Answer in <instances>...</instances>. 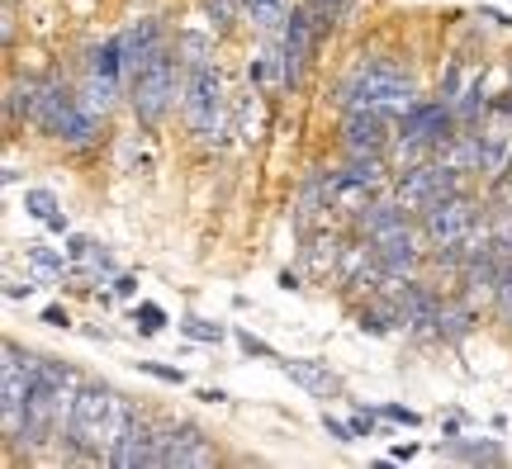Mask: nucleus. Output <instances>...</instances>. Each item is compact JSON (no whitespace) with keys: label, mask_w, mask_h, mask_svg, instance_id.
I'll list each match as a JSON object with an SVG mask.
<instances>
[{"label":"nucleus","mask_w":512,"mask_h":469,"mask_svg":"<svg viewBox=\"0 0 512 469\" xmlns=\"http://www.w3.org/2000/svg\"><path fill=\"white\" fill-rule=\"evenodd\" d=\"M337 105L342 109H384V114L403 119L408 109L418 105V86H413V76L403 72L399 57H370V62H361V67L342 81Z\"/></svg>","instance_id":"obj_1"},{"label":"nucleus","mask_w":512,"mask_h":469,"mask_svg":"<svg viewBox=\"0 0 512 469\" xmlns=\"http://www.w3.org/2000/svg\"><path fill=\"white\" fill-rule=\"evenodd\" d=\"M181 81H185V67H181V53H176V43H166L162 53L147 62L143 72L128 81V109H133V119L152 133V128H162V119L171 114L176 105V95H181Z\"/></svg>","instance_id":"obj_2"},{"label":"nucleus","mask_w":512,"mask_h":469,"mask_svg":"<svg viewBox=\"0 0 512 469\" xmlns=\"http://www.w3.org/2000/svg\"><path fill=\"white\" fill-rule=\"evenodd\" d=\"M181 114H185V128L200 143H223V133H228V91H223V76L214 62L185 67Z\"/></svg>","instance_id":"obj_3"},{"label":"nucleus","mask_w":512,"mask_h":469,"mask_svg":"<svg viewBox=\"0 0 512 469\" xmlns=\"http://www.w3.org/2000/svg\"><path fill=\"white\" fill-rule=\"evenodd\" d=\"M418 228H422V242H427V247H451V242L479 237V204L470 199V190L441 195L418 214Z\"/></svg>","instance_id":"obj_4"},{"label":"nucleus","mask_w":512,"mask_h":469,"mask_svg":"<svg viewBox=\"0 0 512 469\" xmlns=\"http://www.w3.org/2000/svg\"><path fill=\"white\" fill-rule=\"evenodd\" d=\"M389 143H399V119L384 109H347L342 119V152L347 157H384Z\"/></svg>","instance_id":"obj_5"},{"label":"nucleus","mask_w":512,"mask_h":469,"mask_svg":"<svg viewBox=\"0 0 512 469\" xmlns=\"http://www.w3.org/2000/svg\"><path fill=\"white\" fill-rule=\"evenodd\" d=\"M214 460H219V451H214V441L195 422H166L152 469H200V465H214Z\"/></svg>","instance_id":"obj_6"},{"label":"nucleus","mask_w":512,"mask_h":469,"mask_svg":"<svg viewBox=\"0 0 512 469\" xmlns=\"http://www.w3.org/2000/svg\"><path fill=\"white\" fill-rule=\"evenodd\" d=\"M166 43H171V38H166L162 19H138V24H128L124 34H119V53H124V76H128V81L143 72V67L162 53Z\"/></svg>","instance_id":"obj_7"},{"label":"nucleus","mask_w":512,"mask_h":469,"mask_svg":"<svg viewBox=\"0 0 512 469\" xmlns=\"http://www.w3.org/2000/svg\"><path fill=\"white\" fill-rule=\"evenodd\" d=\"M418 233H422V228H413V223H403V228H394V233H384L380 242H370V247H375V261L384 266V275H394V280H403V275H413V271H418V261H422Z\"/></svg>","instance_id":"obj_8"},{"label":"nucleus","mask_w":512,"mask_h":469,"mask_svg":"<svg viewBox=\"0 0 512 469\" xmlns=\"http://www.w3.org/2000/svg\"><path fill=\"white\" fill-rule=\"evenodd\" d=\"M157 441H162V427H152V417L138 413V422L128 427V436L110 451V465L114 469H152Z\"/></svg>","instance_id":"obj_9"},{"label":"nucleus","mask_w":512,"mask_h":469,"mask_svg":"<svg viewBox=\"0 0 512 469\" xmlns=\"http://www.w3.org/2000/svg\"><path fill=\"white\" fill-rule=\"evenodd\" d=\"M280 365V375H290V384H299L304 394H313V398H342V375L337 370H328V361H275Z\"/></svg>","instance_id":"obj_10"},{"label":"nucleus","mask_w":512,"mask_h":469,"mask_svg":"<svg viewBox=\"0 0 512 469\" xmlns=\"http://www.w3.org/2000/svg\"><path fill=\"white\" fill-rule=\"evenodd\" d=\"M34 100H38V81L10 76V86H5V128H19L24 119H34Z\"/></svg>","instance_id":"obj_11"},{"label":"nucleus","mask_w":512,"mask_h":469,"mask_svg":"<svg viewBox=\"0 0 512 469\" xmlns=\"http://www.w3.org/2000/svg\"><path fill=\"white\" fill-rule=\"evenodd\" d=\"M475 332V308L470 304H446L441 308V318H437V342H465Z\"/></svg>","instance_id":"obj_12"},{"label":"nucleus","mask_w":512,"mask_h":469,"mask_svg":"<svg viewBox=\"0 0 512 469\" xmlns=\"http://www.w3.org/2000/svg\"><path fill=\"white\" fill-rule=\"evenodd\" d=\"M446 455H456V460H470V465H503V460H508V451H503L498 441H465V436H451Z\"/></svg>","instance_id":"obj_13"},{"label":"nucleus","mask_w":512,"mask_h":469,"mask_svg":"<svg viewBox=\"0 0 512 469\" xmlns=\"http://www.w3.org/2000/svg\"><path fill=\"white\" fill-rule=\"evenodd\" d=\"M489 114V95H484V72L460 91V100H456V119H460V128H475L479 119Z\"/></svg>","instance_id":"obj_14"},{"label":"nucleus","mask_w":512,"mask_h":469,"mask_svg":"<svg viewBox=\"0 0 512 469\" xmlns=\"http://www.w3.org/2000/svg\"><path fill=\"white\" fill-rule=\"evenodd\" d=\"M91 76H100V81H124V53H119V38H105L100 48H91Z\"/></svg>","instance_id":"obj_15"},{"label":"nucleus","mask_w":512,"mask_h":469,"mask_svg":"<svg viewBox=\"0 0 512 469\" xmlns=\"http://www.w3.org/2000/svg\"><path fill=\"white\" fill-rule=\"evenodd\" d=\"M242 10H247V19H252L261 34H280L285 19H290L285 0H242Z\"/></svg>","instance_id":"obj_16"},{"label":"nucleus","mask_w":512,"mask_h":469,"mask_svg":"<svg viewBox=\"0 0 512 469\" xmlns=\"http://www.w3.org/2000/svg\"><path fill=\"white\" fill-rule=\"evenodd\" d=\"M337 176H342V181L366 185V190H380V185L389 181V171H384V157H347V166H342Z\"/></svg>","instance_id":"obj_17"},{"label":"nucleus","mask_w":512,"mask_h":469,"mask_svg":"<svg viewBox=\"0 0 512 469\" xmlns=\"http://www.w3.org/2000/svg\"><path fill=\"white\" fill-rule=\"evenodd\" d=\"M337 233H309V247H304V261H309L313 275H328L337 266Z\"/></svg>","instance_id":"obj_18"},{"label":"nucleus","mask_w":512,"mask_h":469,"mask_svg":"<svg viewBox=\"0 0 512 469\" xmlns=\"http://www.w3.org/2000/svg\"><path fill=\"white\" fill-rule=\"evenodd\" d=\"M204 15H209V34L214 38H228L238 29V19L247 15L242 0H204Z\"/></svg>","instance_id":"obj_19"},{"label":"nucleus","mask_w":512,"mask_h":469,"mask_svg":"<svg viewBox=\"0 0 512 469\" xmlns=\"http://www.w3.org/2000/svg\"><path fill=\"white\" fill-rule=\"evenodd\" d=\"M24 256H29V261H34V266H38L43 275H57V280H62L67 271H72V256H67V252H62V256L48 252L43 242H24Z\"/></svg>","instance_id":"obj_20"},{"label":"nucleus","mask_w":512,"mask_h":469,"mask_svg":"<svg viewBox=\"0 0 512 469\" xmlns=\"http://www.w3.org/2000/svg\"><path fill=\"white\" fill-rule=\"evenodd\" d=\"M190 337V342H204V346H219L223 342V327L219 323H209V318H200V313H185L181 323H176Z\"/></svg>","instance_id":"obj_21"},{"label":"nucleus","mask_w":512,"mask_h":469,"mask_svg":"<svg viewBox=\"0 0 512 469\" xmlns=\"http://www.w3.org/2000/svg\"><path fill=\"white\" fill-rule=\"evenodd\" d=\"M24 214L38 218V223H48V214H57V195L53 190H43V185L24 190Z\"/></svg>","instance_id":"obj_22"},{"label":"nucleus","mask_w":512,"mask_h":469,"mask_svg":"<svg viewBox=\"0 0 512 469\" xmlns=\"http://www.w3.org/2000/svg\"><path fill=\"white\" fill-rule=\"evenodd\" d=\"M133 323H138V332H143V337H157V332L166 327V308L152 304V299H143V304L133 308Z\"/></svg>","instance_id":"obj_23"},{"label":"nucleus","mask_w":512,"mask_h":469,"mask_svg":"<svg viewBox=\"0 0 512 469\" xmlns=\"http://www.w3.org/2000/svg\"><path fill=\"white\" fill-rule=\"evenodd\" d=\"M460 91H465V57H451V62H446V76H441V100L456 105Z\"/></svg>","instance_id":"obj_24"},{"label":"nucleus","mask_w":512,"mask_h":469,"mask_svg":"<svg viewBox=\"0 0 512 469\" xmlns=\"http://www.w3.org/2000/svg\"><path fill=\"white\" fill-rule=\"evenodd\" d=\"M233 337H238L242 356H256V361H280V351H275L271 342H261V337H256V332H247V327H238V332H233Z\"/></svg>","instance_id":"obj_25"},{"label":"nucleus","mask_w":512,"mask_h":469,"mask_svg":"<svg viewBox=\"0 0 512 469\" xmlns=\"http://www.w3.org/2000/svg\"><path fill=\"white\" fill-rule=\"evenodd\" d=\"M138 370L152 379H162V384H171V389H181L185 384V370H176V365H162V361H138Z\"/></svg>","instance_id":"obj_26"},{"label":"nucleus","mask_w":512,"mask_h":469,"mask_svg":"<svg viewBox=\"0 0 512 469\" xmlns=\"http://www.w3.org/2000/svg\"><path fill=\"white\" fill-rule=\"evenodd\" d=\"M375 413H380L384 422H399V427H422V413H413V408H403V403H380Z\"/></svg>","instance_id":"obj_27"},{"label":"nucleus","mask_w":512,"mask_h":469,"mask_svg":"<svg viewBox=\"0 0 512 469\" xmlns=\"http://www.w3.org/2000/svg\"><path fill=\"white\" fill-rule=\"evenodd\" d=\"M323 432H328L332 441H342V446H347V441H356V432H351V422H337V417H332L328 408H323Z\"/></svg>","instance_id":"obj_28"},{"label":"nucleus","mask_w":512,"mask_h":469,"mask_svg":"<svg viewBox=\"0 0 512 469\" xmlns=\"http://www.w3.org/2000/svg\"><path fill=\"white\" fill-rule=\"evenodd\" d=\"M91 252H95V242H91V237L67 233V256H72V261H91Z\"/></svg>","instance_id":"obj_29"},{"label":"nucleus","mask_w":512,"mask_h":469,"mask_svg":"<svg viewBox=\"0 0 512 469\" xmlns=\"http://www.w3.org/2000/svg\"><path fill=\"white\" fill-rule=\"evenodd\" d=\"M375 417H380L375 408H366V413H351V432H356V436H370V432H375Z\"/></svg>","instance_id":"obj_30"},{"label":"nucleus","mask_w":512,"mask_h":469,"mask_svg":"<svg viewBox=\"0 0 512 469\" xmlns=\"http://www.w3.org/2000/svg\"><path fill=\"white\" fill-rule=\"evenodd\" d=\"M38 318H43L48 327H72V318H67V308H62V304H48Z\"/></svg>","instance_id":"obj_31"},{"label":"nucleus","mask_w":512,"mask_h":469,"mask_svg":"<svg viewBox=\"0 0 512 469\" xmlns=\"http://www.w3.org/2000/svg\"><path fill=\"white\" fill-rule=\"evenodd\" d=\"M114 294L133 299V294H138V275H119V280H114Z\"/></svg>","instance_id":"obj_32"},{"label":"nucleus","mask_w":512,"mask_h":469,"mask_svg":"<svg viewBox=\"0 0 512 469\" xmlns=\"http://www.w3.org/2000/svg\"><path fill=\"white\" fill-rule=\"evenodd\" d=\"M29 294H34V285H19L15 275L5 280V299H29Z\"/></svg>","instance_id":"obj_33"},{"label":"nucleus","mask_w":512,"mask_h":469,"mask_svg":"<svg viewBox=\"0 0 512 469\" xmlns=\"http://www.w3.org/2000/svg\"><path fill=\"white\" fill-rule=\"evenodd\" d=\"M48 233H72V223H67V214H48Z\"/></svg>","instance_id":"obj_34"},{"label":"nucleus","mask_w":512,"mask_h":469,"mask_svg":"<svg viewBox=\"0 0 512 469\" xmlns=\"http://www.w3.org/2000/svg\"><path fill=\"white\" fill-rule=\"evenodd\" d=\"M280 289H299V275H294V271H280Z\"/></svg>","instance_id":"obj_35"},{"label":"nucleus","mask_w":512,"mask_h":469,"mask_svg":"<svg viewBox=\"0 0 512 469\" xmlns=\"http://www.w3.org/2000/svg\"><path fill=\"white\" fill-rule=\"evenodd\" d=\"M332 5H342V0H332Z\"/></svg>","instance_id":"obj_36"}]
</instances>
